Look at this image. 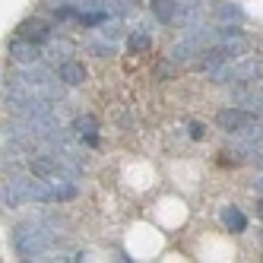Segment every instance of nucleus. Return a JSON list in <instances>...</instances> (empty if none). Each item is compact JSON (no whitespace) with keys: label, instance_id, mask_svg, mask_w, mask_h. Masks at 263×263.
I'll return each mask as SVG.
<instances>
[{"label":"nucleus","instance_id":"ddd939ff","mask_svg":"<svg viewBox=\"0 0 263 263\" xmlns=\"http://www.w3.org/2000/svg\"><path fill=\"white\" fill-rule=\"evenodd\" d=\"M191 137H194V140L203 137V127H200V124H191Z\"/></svg>","mask_w":263,"mask_h":263},{"label":"nucleus","instance_id":"6e6552de","mask_svg":"<svg viewBox=\"0 0 263 263\" xmlns=\"http://www.w3.org/2000/svg\"><path fill=\"white\" fill-rule=\"evenodd\" d=\"M156 16H159V20L162 23H168V20H172V16H175V4H172V0H156Z\"/></svg>","mask_w":263,"mask_h":263},{"label":"nucleus","instance_id":"f8f14e48","mask_svg":"<svg viewBox=\"0 0 263 263\" xmlns=\"http://www.w3.org/2000/svg\"><path fill=\"white\" fill-rule=\"evenodd\" d=\"M58 16H61V20H70V16H77V10H73V7H64Z\"/></svg>","mask_w":263,"mask_h":263},{"label":"nucleus","instance_id":"f257e3e1","mask_svg":"<svg viewBox=\"0 0 263 263\" xmlns=\"http://www.w3.org/2000/svg\"><path fill=\"white\" fill-rule=\"evenodd\" d=\"M216 124L225 134H238V130H248L251 124H257V118L248 115V111H241V108H222L216 115Z\"/></svg>","mask_w":263,"mask_h":263},{"label":"nucleus","instance_id":"7ed1b4c3","mask_svg":"<svg viewBox=\"0 0 263 263\" xmlns=\"http://www.w3.org/2000/svg\"><path fill=\"white\" fill-rule=\"evenodd\" d=\"M222 225L229 232H244V229H248V216H244L238 206H225V210H222Z\"/></svg>","mask_w":263,"mask_h":263},{"label":"nucleus","instance_id":"9d476101","mask_svg":"<svg viewBox=\"0 0 263 263\" xmlns=\"http://www.w3.org/2000/svg\"><path fill=\"white\" fill-rule=\"evenodd\" d=\"M42 244H45V241L35 235V229H32V254H35V251H42ZM16 248H20L23 254H29V248H26V241H23V238H16Z\"/></svg>","mask_w":263,"mask_h":263},{"label":"nucleus","instance_id":"20e7f679","mask_svg":"<svg viewBox=\"0 0 263 263\" xmlns=\"http://www.w3.org/2000/svg\"><path fill=\"white\" fill-rule=\"evenodd\" d=\"M61 80H64L67 86H80V83L86 80V67L77 64V61H64V64H61Z\"/></svg>","mask_w":263,"mask_h":263},{"label":"nucleus","instance_id":"39448f33","mask_svg":"<svg viewBox=\"0 0 263 263\" xmlns=\"http://www.w3.org/2000/svg\"><path fill=\"white\" fill-rule=\"evenodd\" d=\"M20 35H26V39L35 42V45H45V42L51 39V29L42 26V23H26V26L20 29Z\"/></svg>","mask_w":263,"mask_h":263},{"label":"nucleus","instance_id":"4468645a","mask_svg":"<svg viewBox=\"0 0 263 263\" xmlns=\"http://www.w3.org/2000/svg\"><path fill=\"white\" fill-rule=\"evenodd\" d=\"M257 216L263 219V197H260V203H257Z\"/></svg>","mask_w":263,"mask_h":263},{"label":"nucleus","instance_id":"0eeeda50","mask_svg":"<svg viewBox=\"0 0 263 263\" xmlns=\"http://www.w3.org/2000/svg\"><path fill=\"white\" fill-rule=\"evenodd\" d=\"M149 35H143V32H137V35H130V42H127V48H130V54H146L149 51Z\"/></svg>","mask_w":263,"mask_h":263},{"label":"nucleus","instance_id":"1a4fd4ad","mask_svg":"<svg viewBox=\"0 0 263 263\" xmlns=\"http://www.w3.org/2000/svg\"><path fill=\"white\" fill-rule=\"evenodd\" d=\"M32 172H39V175H58V165L48 162V159H39V162H32Z\"/></svg>","mask_w":263,"mask_h":263},{"label":"nucleus","instance_id":"9b49d317","mask_svg":"<svg viewBox=\"0 0 263 263\" xmlns=\"http://www.w3.org/2000/svg\"><path fill=\"white\" fill-rule=\"evenodd\" d=\"M80 23L83 26H99V23H105V13H80Z\"/></svg>","mask_w":263,"mask_h":263},{"label":"nucleus","instance_id":"423d86ee","mask_svg":"<svg viewBox=\"0 0 263 263\" xmlns=\"http://www.w3.org/2000/svg\"><path fill=\"white\" fill-rule=\"evenodd\" d=\"M77 130L86 137L89 146H96V143H99V137H96V121H92V118H80V121H77Z\"/></svg>","mask_w":263,"mask_h":263},{"label":"nucleus","instance_id":"f03ea898","mask_svg":"<svg viewBox=\"0 0 263 263\" xmlns=\"http://www.w3.org/2000/svg\"><path fill=\"white\" fill-rule=\"evenodd\" d=\"M7 51H10V58H13V61H20V64H32L35 58H39V45L29 42L26 35H16V39H10Z\"/></svg>","mask_w":263,"mask_h":263}]
</instances>
